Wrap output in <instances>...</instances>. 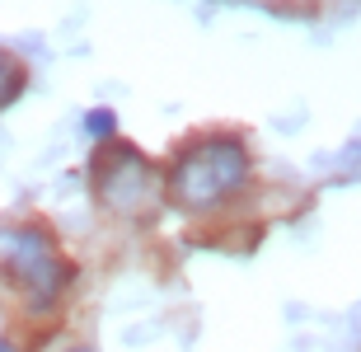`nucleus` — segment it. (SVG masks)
Instances as JSON below:
<instances>
[{"mask_svg":"<svg viewBox=\"0 0 361 352\" xmlns=\"http://www.w3.org/2000/svg\"><path fill=\"white\" fill-rule=\"evenodd\" d=\"M249 178V155L235 136H212V141H197L183 160L174 164L169 174V193H174L178 207H212L221 198L240 188Z\"/></svg>","mask_w":361,"mask_h":352,"instance_id":"1","label":"nucleus"},{"mask_svg":"<svg viewBox=\"0 0 361 352\" xmlns=\"http://www.w3.org/2000/svg\"><path fill=\"white\" fill-rule=\"evenodd\" d=\"M94 193L113 212H136L150 193V164L132 146H108L94 160Z\"/></svg>","mask_w":361,"mask_h":352,"instance_id":"2","label":"nucleus"},{"mask_svg":"<svg viewBox=\"0 0 361 352\" xmlns=\"http://www.w3.org/2000/svg\"><path fill=\"white\" fill-rule=\"evenodd\" d=\"M24 85H28L24 61H19V56H10V52H0V109H10L14 99L24 95Z\"/></svg>","mask_w":361,"mask_h":352,"instance_id":"3","label":"nucleus"},{"mask_svg":"<svg viewBox=\"0 0 361 352\" xmlns=\"http://www.w3.org/2000/svg\"><path fill=\"white\" fill-rule=\"evenodd\" d=\"M85 127H90V136H113V127H118V118L108 109H94L90 118H85Z\"/></svg>","mask_w":361,"mask_h":352,"instance_id":"4","label":"nucleus"},{"mask_svg":"<svg viewBox=\"0 0 361 352\" xmlns=\"http://www.w3.org/2000/svg\"><path fill=\"white\" fill-rule=\"evenodd\" d=\"M0 352H14V343H5V339H0Z\"/></svg>","mask_w":361,"mask_h":352,"instance_id":"5","label":"nucleus"},{"mask_svg":"<svg viewBox=\"0 0 361 352\" xmlns=\"http://www.w3.org/2000/svg\"><path fill=\"white\" fill-rule=\"evenodd\" d=\"M75 352H85V348H75Z\"/></svg>","mask_w":361,"mask_h":352,"instance_id":"6","label":"nucleus"}]
</instances>
